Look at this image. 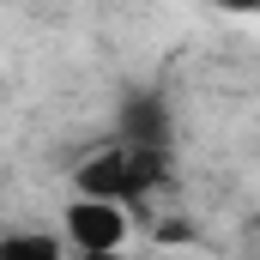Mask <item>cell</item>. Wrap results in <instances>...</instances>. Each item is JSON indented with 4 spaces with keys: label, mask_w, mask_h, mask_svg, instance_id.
Returning <instances> with one entry per match:
<instances>
[{
    "label": "cell",
    "mask_w": 260,
    "mask_h": 260,
    "mask_svg": "<svg viewBox=\"0 0 260 260\" xmlns=\"http://www.w3.org/2000/svg\"><path fill=\"white\" fill-rule=\"evenodd\" d=\"M133 230V206L121 200H103V194H73L67 206V248L79 254H115Z\"/></svg>",
    "instance_id": "1"
},
{
    "label": "cell",
    "mask_w": 260,
    "mask_h": 260,
    "mask_svg": "<svg viewBox=\"0 0 260 260\" xmlns=\"http://www.w3.org/2000/svg\"><path fill=\"white\" fill-rule=\"evenodd\" d=\"M170 97L164 85H133L115 109V139H133V145H170Z\"/></svg>",
    "instance_id": "2"
},
{
    "label": "cell",
    "mask_w": 260,
    "mask_h": 260,
    "mask_svg": "<svg viewBox=\"0 0 260 260\" xmlns=\"http://www.w3.org/2000/svg\"><path fill=\"white\" fill-rule=\"evenodd\" d=\"M61 248H67V236H37V230L0 236V260H55Z\"/></svg>",
    "instance_id": "3"
}]
</instances>
